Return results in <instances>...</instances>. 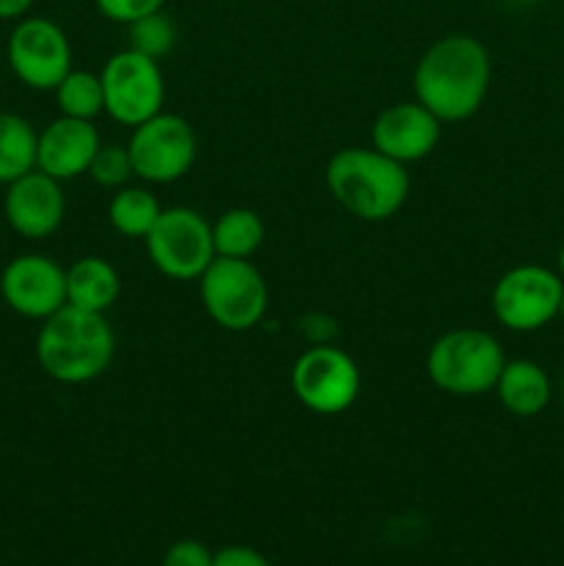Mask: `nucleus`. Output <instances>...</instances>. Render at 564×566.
<instances>
[{
	"label": "nucleus",
	"instance_id": "cd10ccee",
	"mask_svg": "<svg viewBox=\"0 0 564 566\" xmlns=\"http://www.w3.org/2000/svg\"><path fill=\"white\" fill-rule=\"evenodd\" d=\"M36 0H0V20H22Z\"/></svg>",
	"mask_w": 564,
	"mask_h": 566
},
{
	"label": "nucleus",
	"instance_id": "dca6fc26",
	"mask_svg": "<svg viewBox=\"0 0 564 566\" xmlns=\"http://www.w3.org/2000/svg\"><path fill=\"white\" fill-rule=\"evenodd\" d=\"M495 396L506 412L518 418H536L551 403V376L534 359H506L495 381Z\"/></svg>",
	"mask_w": 564,
	"mask_h": 566
},
{
	"label": "nucleus",
	"instance_id": "2eb2a0df",
	"mask_svg": "<svg viewBox=\"0 0 564 566\" xmlns=\"http://www.w3.org/2000/svg\"><path fill=\"white\" fill-rule=\"evenodd\" d=\"M100 144L103 138H100L94 122L59 116L39 133L36 169L59 182L77 180V177L88 175V166H92Z\"/></svg>",
	"mask_w": 564,
	"mask_h": 566
},
{
	"label": "nucleus",
	"instance_id": "c85d7f7f",
	"mask_svg": "<svg viewBox=\"0 0 564 566\" xmlns=\"http://www.w3.org/2000/svg\"><path fill=\"white\" fill-rule=\"evenodd\" d=\"M558 274H562V280H564V243H562V249H558Z\"/></svg>",
	"mask_w": 564,
	"mask_h": 566
},
{
	"label": "nucleus",
	"instance_id": "4468645a",
	"mask_svg": "<svg viewBox=\"0 0 564 566\" xmlns=\"http://www.w3.org/2000/svg\"><path fill=\"white\" fill-rule=\"evenodd\" d=\"M442 136V122L418 99L396 103L376 116L370 127V147L385 153L387 158L409 166L429 158Z\"/></svg>",
	"mask_w": 564,
	"mask_h": 566
},
{
	"label": "nucleus",
	"instance_id": "412c9836",
	"mask_svg": "<svg viewBox=\"0 0 564 566\" xmlns=\"http://www.w3.org/2000/svg\"><path fill=\"white\" fill-rule=\"evenodd\" d=\"M53 94L61 116L94 122L100 114H105V94L100 72L70 70V75L53 88Z\"/></svg>",
	"mask_w": 564,
	"mask_h": 566
},
{
	"label": "nucleus",
	"instance_id": "1a4fd4ad",
	"mask_svg": "<svg viewBox=\"0 0 564 566\" xmlns=\"http://www.w3.org/2000/svg\"><path fill=\"white\" fill-rule=\"evenodd\" d=\"M6 61L22 86L53 92L72 70V44L50 17H22L6 39Z\"/></svg>",
	"mask_w": 564,
	"mask_h": 566
},
{
	"label": "nucleus",
	"instance_id": "5701e85b",
	"mask_svg": "<svg viewBox=\"0 0 564 566\" xmlns=\"http://www.w3.org/2000/svg\"><path fill=\"white\" fill-rule=\"evenodd\" d=\"M88 177L100 188H114V191L130 186L136 171H133L127 144H100L97 155H94L92 166H88Z\"/></svg>",
	"mask_w": 564,
	"mask_h": 566
},
{
	"label": "nucleus",
	"instance_id": "f8f14e48",
	"mask_svg": "<svg viewBox=\"0 0 564 566\" xmlns=\"http://www.w3.org/2000/svg\"><path fill=\"white\" fill-rule=\"evenodd\" d=\"M0 296L11 313L42 324L66 304V269L50 254H17L0 271Z\"/></svg>",
	"mask_w": 564,
	"mask_h": 566
},
{
	"label": "nucleus",
	"instance_id": "7ed1b4c3",
	"mask_svg": "<svg viewBox=\"0 0 564 566\" xmlns=\"http://www.w3.org/2000/svg\"><path fill=\"white\" fill-rule=\"evenodd\" d=\"M332 199L359 221H387L404 208L412 188L407 166L374 147H346L326 164Z\"/></svg>",
	"mask_w": 564,
	"mask_h": 566
},
{
	"label": "nucleus",
	"instance_id": "6ab92c4d",
	"mask_svg": "<svg viewBox=\"0 0 564 566\" xmlns=\"http://www.w3.org/2000/svg\"><path fill=\"white\" fill-rule=\"evenodd\" d=\"M216 258L249 260L263 247V219L252 208H230L210 224Z\"/></svg>",
	"mask_w": 564,
	"mask_h": 566
},
{
	"label": "nucleus",
	"instance_id": "ddd939ff",
	"mask_svg": "<svg viewBox=\"0 0 564 566\" xmlns=\"http://www.w3.org/2000/svg\"><path fill=\"white\" fill-rule=\"evenodd\" d=\"M3 216L17 235L44 241L64 224L66 197L59 180L33 169L6 186Z\"/></svg>",
	"mask_w": 564,
	"mask_h": 566
},
{
	"label": "nucleus",
	"instance_id": "9d476101",
	"mask_svg": "<svg viewBox=\"0 0 564 566\" xmlns=\"http://www.w3.org/2000/svg\"><path fill=\"white\" fill-rule=\"evenodd\" d=\"M105 114L125 127H138L164 111L166 83L160 64L149 55L125 48L111 55L100 70Z\"/></svg>",
	"mask_w": 564,
	"mask_h": 566
},
{
	"label": "nucleus",
	"instance_id": "423d86ee",
	"mask_svg": "<svg viewBox=\"0 0 564 566\" xmlns=\"http://www.w3.org/2000/svg\"><path fill=\"white\" fill-rule=\"evenodd\" d=\"M144 243L149 263L175 282L199 280L216 258L210 221L186 205L164 208Z\"/></svg>",
	"mask_w": 564,
	"mask_h": 566
},
{
	"label": "nucleus",
	"instance_id": "2f4dec72",
	"mask_svg": "<svg viewBox=\"0 0 564 566\" xmlns=\"http://www.w3.org/2000/svg\"><path fill=\"white\" fill-rule=\"evenodd\" d=\"M518 3H520V0H518Z\"/></svg>",
	"mask_w": 564,
	"mask_h": 566
},
{
	"label": "nucleus",
	"instance_id": "393cba45",
	"mask_svg": "<svg viewBox=\"0 0 564 566\" xmlns=\"http://www.w3.org/2000/svg\"><path fill=\"white\" fill-rule=\"evenodd\" d=\"M160 566H213V553L197 539H180L164 553Z\"/></svg>",
	"mask_w": 564,
	"mask_h": 566
},
{
	"label": "nucleus",
	"instance_id": "b1692460",
	"mask_svg": "<svg viewBox=\"0 0 564 566\" xmlns=\"http://www.w3.org/2000/svg\"><path fill=\"white\" fill-rule=\"evenodd\" d=\"M166 0H94L100 14L108 22H116V25H133L142 17L155 14V11L164 9Z\"/></svg>",
	"mask_w": 564,
	"mask_h": 566
},
{
	"label": "nucleus",
	"instance_id": "c756f323",
	"mask_svg": "<svg viewBox=\"0 0 564 566\" xmlns=\"http://www.w3.org/2000/svg\"><path fill=\"white\" fill-rule=\"evenodd\" d=\"M558 318L564 321V293H562V304H558Z\"/></svg>",
	"mask_w": 564,
	"mask_h": 566
},
{
	"label": "nucleus",
	"instance_id": "f257e3e1",
	"mask_svg": "<svg viewBox=\"0 0 564 566\" xmlns=\"http://www.w3.org/2000/svg\"><path fill=\"white\" fill-rule=\"evenodd\" d=\"M492 81V61L481 39L448 33L418 59L412 72L415 99L437 119L464 122L484 105Z\"/></svg>",
	"mask_w": 564,
	"mask_h": 566
},
{
	"label": "nucleus",
	"instance_id": "a878e982",
	"mask_svg": "<svg viewBox=\"0 0 564 566\" xmlns=\"http://www.w3.org/2000/svg\"><path fill=\"white\" fill-rule=\"evenodd\" d=\"M299 332H302V337L310 343V346H324V343L335 340L337 326L330 315L307 313L302 321H299Z\"/></svg>",
	"mask_w": 564,
	"mask_h": 566
},
{
	"label": "nucleus",
	"instance_id": "6e6552de",
	"mask_svg": "<svg viewBox=\"0 0 564 566\" xmlns=\"http://www.w3.org/2000/svg\"><path fill=\"white\" fill-rule=\"evenodd\" d=\"M133 171L149 186H169L182 180L197 160V133L180 114H155L133 127L127 138Z\"/></svg>",
	"mask_w": 564,
	"mask_h": 566
},
{
	"label": "nucleus",
	"instance_id": "4be33fe9",
	"mask_svg": "<svg viewBox=\"0 0 564 566\" xmlns=\"http://www.w3.org/2000/svg\"><path fill=\"white\" fill-rule=\"evenodd\" d=\"M127 39L130 44L127 48L136 50V53L149 55V59L160 61L164 55L171 53L177 42V25L164 9L155 11V14L142 17L133 25H127Z\"/></svg>",
	"mask_w": 564,
	"mask_h": 566
},
{
	"label": "nucleus",
	"instance_id": "9b49d317",
	"mask_svg": "<svg viewBox=\"0 0 564 566\" xmlns=\"http://www.w3.org/2000/svg\"><path fill=\"white\" fill-rule=\"evenodd\" d=\"M564 280L545 265H514L495 282L490 296L492 315L509 332H536L558 318Z\"/></svg>",
	"mask_w": 564,
	"mask_h": 566
},
{
	"label": "nucleus",
	"instance_id": "bb28decb",
	"mask_svg": "<svg viewBox=\"0 0 564 566\" xmlns=\"http://www.w3.org/2000/svg\"><path fill=\"white\" fill-rule=\"evenodd\" d=\"M213 566H271L263 553L247 545H230L213 553Z\"/></svg>",
	"mask_w": 564,
	"mask_h": 566
},
{
	"label": "nucleus",
	"instance_id": "39448f33",
	"mask_svg": "<svg viewBox=\"0 0 564 566\" xmlns=\"http://www.w3.org/2000/svg\"><path fill=\"white\" fill-rule=\"evenodd\" d=\"M197 282L205 313L227 332L254 329L269 310V285L252 260L213 258Z\"/></svg>",
	"mask_w": 564,
	"mask_h": 566
},
{
	"label": "nucleus",
	"instance_id": "a211bd4d",
	"mask_svg": "<svg viewBox=\"0 0 564 566\" xmlns=\"http://www.w3.org/2000/svg\"><path fill=\"white\" fill-rule=\"evenodd\" d=\"M39 133L25 116L0 111V186L36 169Z\"/></svg>",
	"mask_w": 564,
	"mask_h": 566
},
{
	"label": "nucleus",
	"instance_id": "f03ea898",
	"mask_svg": "<svg viewBox=\"0 0 564 566\" xmlns=\"http://www.w3.org/2000/svg\"><path fill=\"white\" fill-rule=\"evenodd\" d=\"M116 335L108 318L64 304L42 321L36 335V363L59 385H88L111 368Z\"/></svg>",
	"mask_w": 564,
	"mask_h": 566
},
{
	"label": "nucleus",
	"instance_id": "20e7f679",
	"mask_svg": "<svg viewBox=\"0 0 564 566\" xmlns=\"http://www.w3.org/2000/svg\"><path fill=\"white\" fill-rule=\"evenodd\" d=\"M506 357L484 329H451L437 337L426 354V376L437 390L457 398H476L495 390Z\"/></svg>",
	"mask_w": 564,
	"mask_h": 566
},
{
	"label": "nucleus",
	"instance_id": "7c9ffc66",
	"mask_svg": "<svg viewBox=\"0 0 564 566\" xmlns=\"http://www.w3.org/2000/svg\"><path fill=\"white\" fill-rule=\"evenodd\" d=\"M562 392H564V387H562Z\"/></svg>",
	"mask_w": 564,
	"mask_h": 566
},
{
	"label": "nucleus",
	"instance_id": "f3484780",
	"mask_svg": "<svg viewBox=\"0 0 564 566\" xmlns=\"http://www.w3.org/2000/svg\"><path fill=\"white\" fill-rule=\"evenodd\" d=\"M122 293L119 271L97 254L77 258L66 269V304L86 313L105 315Z\"/></svg>",
	"mask_w": 564,
	"mask_h": 566
},
{
	"label": "nucleus",
	"instance_id": "aec40b11",
	"mask_svg": "<svg viewBox=\"0 0 564 566\" xmlns=\"http://www.w3.org/2000/svg\"><path fill=\"white\" fill-rule=\"evenodd\" d=\"M158 197L144 186H125L114 191L108 202V221L122 238H147L160 219Z\"/></svg>",
	"mask_w": 564,
	"mask_h": 566
},
{
	"label": "nucleus",
	"instance_id": "0eeeda50",
	"mask_svg": "<svg viewBox=\"0 0 564 566\" xmlns=\"http://www.w3.org/2000/svg\"><path fill=\"white\" fill-rule=\"evenodd\" d=\"M363 387L357 363L335 343L304 348L291 368V390L315 415H341L354 407Z\"/></svg>",
	"mask_w": 564,
	"mask_h": 566
}]
</instances>
